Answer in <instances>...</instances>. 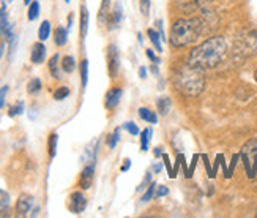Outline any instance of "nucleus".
Wrapping results in <instances>:
<instances>
[{
  "instance_id": "obj_1",
  "label": "nucleus",
  "mask_w": 257,
  "mask_h": 218,
  "mask_svg": "<svg viewBox=\"0 0 257 218\" xmlns=\"http://www.w3.org/2000/svg\"><path fill=\"white\" fill-rule=\"evenodd\" d=\"M229 46L227 41L222 37H210L204 43H200L199 46L189 52L188 57V65H191L199 70H211V68L218 66L224 57L227 55Z\"/></svg>"
},
{
  "instance_id": "obj_2",
  "label": "nucleus",
  "mask_w": 257,
  "mask_h": 218,
  "mask_svg": "<svg viewBox=\"0 0 257 218\" xmlns=\"http://www.w3.org/2000/svg\"><path fill=\"white\" fill-rule=\"evenodd\" d=\"M205 29V19L202 18H189L178 19L171 27V44L174 48H185L194 43Z\"/></svg>"
},
{
  "instance_id": "obj_3",
  "label": "nucleus",
  "mask_w": 257,
  "mask_h": 218,
  "mask_svg": "<svg viewBox=\"0 0 257 218\" xmlns=\"http://www.w3.org/2000/svg\"><path fill=\"white\" fill-rule=\"evenodd\" d=\"M174 84L180 94L193 98L202 94V90L205 87V76L202 70L186 63L180 68H177V71L174 75Z\"/></svg>"
},
{
  "instance_id": "obj_4",
  "label": "nucleus",
  "mask_w": 257,
  "mask_h": 218,
  "mask_svg": "<svg viewBox=\"0 0 257 218\" xmlns=\"http://www.w3.org/2000/svg\"><path fill=\"white\" fill-rule=\"evenodd\" d=\"M235 52L241 57H251L257 54V29L248 30L235 41Z\"/></svg>"
},
{
  "instance_id": "obj_5",
  "label": "nucleus",
  "mask_w": 257,
  "mask_h": 218,
  "mask_svg": "<svg viewBox=\"0 0 257 218\" xmlns=\"http://www.w3.org/2000/svg\"><path fill=\"white\" fill-rule=\"evenodd\" d=\"M240 157L244 163V169H246L248 176L252 179L257 171V137H254V139L248 141L243 146Z\"/></svg>"
},
{
  "instance_id": "obj_6",
  "label": "nucleus",
  "mask_w": 257,
  "mask_h": 218,
  "mask_svg": "<svg viewBox=\"0 0 257 218\" xmlns=\"http://www.w3.org/2000/svg\"><path fill=\"white\" fill-rule=\"evenodd\" d=\"M213 0H178L177 2V8L178 11H182L185 15H191L196 13V11L205 10Z\"/></svg>"
},
{
  "instance_id": "obj_7",
  "label": "nucleus",
  "mask_w": 257,
  "mask_h": 218,
  "mask_svg": "<svg viewBox=\"0 0 257 218\" xmlns=\"http://www.w3.org/2000/svg\"><path fill=\"white\" fill-rule=\"evenodd\" d=\"M107 70H109V76L112 79L117 78L120 71V55L115 44H109L107 48Z\"/></svg>"
},
{
  "instance_id": "obj_8",
  "label": "nucleus",
  "mask_w": 257,
  "mask_h": 218,
  "mask_svg": "<svg viewBox=\"0 0 257 218\" xmlns=\"http://www.w3.org/2000/svg\"><path fill=\"white\" fill-rule=\"evenodd\" d=\"M68 207L73 213H82L87 207V198L84 196V193H81V191L71 193Z\"/></svg>"
},
{
  "instance_id": "obj_9",
  "label": "nucleus",
  "mask_w": 257,
  "mask_h": 218,
  "mask_svg": "<svg viewBox=\"0 0 257 218\" xmlns=\"http://www.w3.org/2000/svg\"><path fill=\"white\" fill-rule=\"evenodd\" d=\"M121 21H123V7L121 4H115L114 10L110 11V16L107 19V29L109 30H115L121 26Z\"/></svg>"
},
{
  "instance_id": "obj_10",
  "label": "nucleus",
  "mask_w": 257,
  "mask_h": 218,
  "mask_svg": "<svg viewBox=\"0 0 257 218\" xmlns=\"http://www.w3.org/2000/svg\"><path fill=\"white\" fill-rule=\"evenodd\" d=\"M93 176H95V163H87V166L82 169L81 177H79V187L82 190H88L93 183Z\"/></svg>"
},
{
  "instance_id": "obj_11",
  "label": "nucleus",
  "mask_w": 257,
  "mask_h": 218,
  "mask_svg": "<svg viewBox=\"0 0 257 218\" xmlns=\"http://www.w3.org/2000/svg\"><path fill=\"white\" fill-rule=\"evenodd\" d=\"M33 207V198L27 193H22L21 196L18 198V202H16V212L19 216H26L30 209Z\"/></svg>"
},
{
  "instance_id": "obj_12",
  "label": "nucleus",
  "mask_w": 257,
  "mask_h": 218,
  "mask_svg": "<svg viewBox=\"0 0 257 218\" xmlns=\"http://www.w3.org/2000/svg\"><path fill=\"white\" fill-rule=\"evenodd\" d=\"M121 95H123V90L120 87L115 89H110L107 94H106V101H104V106L107 109H115L118 106V103L121 100Z\"/></svg>"
},
{
  "instance_id": "obj_13",
  "label": "nucleus",
  "mask_w": 257,
  "mask_h": 218,
  "mask_svg": "<svg viewBox=\"0 0 257 218\" xmlns=\"http://www.w3.org/2000/svg\"><path fill=\"white\" fill-rule=\"evenodd\" d=\"M30 59H32V62L35 63V65H40V63L44 62V59H46V46L43 44V41L33 44Z\"/></svg>"
},
{
  "instance_id": "obj_14",
  "label": "nucleus",
  "mask_w": 257,
  "mask_h": 218,
  "mask_svg": "<svg viewBox=\"0 0 257 218\" xmlns=\"http://www.w3.org/2000/svg\"><path fill=\"white\" fill-rule=\"evenodd\" d=\"M109 16H110V0H101V7H99V13H98L99 24H107Z\"/></svg>"
},
{
  "instance_id": "obj_15",
  "label": "nucleus",
  "mask_w": 257,
  "mask_h": 218,
  "mask_svg": "<svg viewBox=\"0 0 257 218\" xmlns=\"http://www.w3.org/2000/svg\"><path fill=\"white\" fill-rule=\"evenodd\" d=\"M88 21H90V15H88V10L85 5L81 7V37L82 40L87 37V32H88Z\"/></svg>"
},
{
  "instance_id": "obj_16",
  "label": "nucleus",
  "mask_w": 257,
  "mask_h": 218,
  "mask_svg": "<svg viewBox=\"0 0 257 218\" xmlns=\"http://www.w3.org/2000/svg\"><path fill=\"white\" fill-rule=\"evenodd\" d=\"M68 41V30L65 27H57L54 32V43L57 46H65Z\"/></svg>"
},
{
  "instance_id": "obj_17",
  "label": "nucleus",
  "mask_w": 257,
  "mask_h": 218,
  "mask_svg": "<svg viewBox=\"0 0 257 218\" xmlns=\"http://www.w3.org/2000/svg\"><path fill=\"white\" fill-rule=\"evenodd\" d=\"M139 117L144 120V122H147V123H156L158 122V116H156V112H153L152 109L149 108H141L139 109Z\"/></svg>"
},
{
  "instance_id": "obj_18",
  "label": "nucleus",
  "mask_w": 257,
  "mask_h": 218,
  "mask_svg": "<svg viewBox=\"0 0 257 218\" xmlns=\"http://www.w3.org/2000/svg\"><path fill=\"white\" fill-rule=\"evenodd\" d=\"M59 60H60V55L59 54H54L51 59H49V71L52 75V78L55 79H60V66H59Z\"/></svg>"
},
{
  "instance_id": "obj_19",
  "label": "nucleus",
  "mask_w": 257,
  "mask_h": 218,
  "mask_svg": "<svg viewBox=\"0 0 257 218\" xmlns=\"http://www.w3.org/2000/svg\"><path fill=\"white\" fill-rule=\"evenodd\" d=\"M152 134H153L152 128H145L144 131H141V149H142V152L149 151V144H150V139H152Z\"/></svg>"
},
{
  "instance_id": "obj_20",
  "label": "nucleus",
  "mask_w": 257,
  "mask_h": 218,
  "mask_svg": "<svg viewBox=\"0 0 257 218\" xmlns=\"http://www.w3.org/2000/svg\"><path fill=\"white\" fill-rule=\"evenodd\" d=\"M60 63H62V70L65 73H73L76 70V60L71 55H65Z\"/></svg>"
},
{
  "instance_id": "obj_21",
  "label": "nucleus",
  "mask_w": 257,
  "mask_h": 218,
  "mask_svg": "<svg viewBox=\"0 0 257 218\" xmlns=\"http://www.w3.org/2000/svg\"><path fill=\"white\" fill-rule=\"evenodd\" d=\"M171 100L169 98H166V97H163V98H158V101H156V108H158V112L161 114V116H167V112H169V109H171Z\"/></svg>"
},
{
  "instance_id": "obj_22",
  "label": "nucleus",
  "mask_w": 257,
  "mask_h": 218,
  "mask_svg": "<svg viewBox=\"0 0 257 218\" xmlns=\"http://www.w3.org/2000/svg\"><path fill=\"white\" fill-rule=\"evenodd\" d=\"M8 26H10V22H8V15H7V5L4 4L2 8H0V37H4Z\"/></svg>"
},
{
  "instance_id": "obj_23",
  "label": "nucleus",
  "mask_w": 257,
  "mask_h": 218,
  "mask_svg": "<svg viewBox=\"0 0 257 218\" xmlns=\"http://www.w3.org/2000/svg\"><path fill=\"white\" fill-rule=\"evenodd\" d=\"M49 35H51V22L43 21L38 29V38H40V41H44L49 38Z\"/></svg>"
},
{
  "instance_id": "obj_24",
  "label": "nucleus",
  "mask_w": 257,
  "mask_h": 218,
  "mask_svg": "<svg viewBox=\"0 0 257 218\" xmlns=\"http://www.w3.org/2000/svg\"><path fill=\"white\" fill-rule=\"evenodd\" d=\"M147 35H149V38H150V41L153 43V46H155V49L156 51H163V46H161V41H160V32H156V30H153V29H149L147 30Z\"/></svg>"
},
{
  "instance_id": "obj_25",
  "label": "nucleus",
  "mask_w": 257,
  "mask_h": 218,
  "mask_svg": "<svg viewBox=\"0 0 257 218\" xmlns=\"http://www.w3.org/2000/svg\"><path fill=\"white\" fill-rule=\"evenodd\" d=\"M57 144H59V136L52 133L49 136V141H48V151H49V157L54 158L55 154H57Z\"/></svg>"
},
{
  "instance_id": "obj_26",
  "label": "nucleus",
  "mask_w": 257,
  "mask_h": 218,
  "mask_svg": "<svg viewBox=\"0 0 257 218\" xmlns=\"http://www.w3.org/2000/svg\"><path fill=\"white\" fill-rule=\"evenodd\" d=\"M41 81L38 78H33V79H30L29 81V84H27V92L30 95H37V94H40V90H41Z\"/></svg>"
},
{
  "instance_id": "obj_27",
  "label": "nucleus",
  "mask_w": 257,
  "mask_h": 218,
  "mask_svg": "<svg viewBox=\"0 0 257 218\" xmlns=\"http://www.w3.org/2000/svg\"><path fill=\"white\" fill-rule=\"evenodd\" d=\"M38 16H40V4L37 2V0H33V2L30 4V7H29L27 18H29V21H35Z\"/></svg>"
},
{
  "instance_id": "obj_28",
  "label": "nucleus",
  "mask_w": 257,
  "mask_h": 218,
  "mask_svg": "<svg viewBox=\"0 0 257 218\" xmlns=\"http://www.w3.org/2000/svg\"><path fill=\"white\" fill-rule=\"evenodd\" d=\"M81 83H82V87L85 89L88 83V60L87 59L81 62Z\"/></svg>"
},
{
  "instance_id": "obj_29",
  "label": "nucleus",
  "mask_w": 257,
  "mask_h": 218,
  "mask_svg": "<svg viewBox=\"0 0 257 218\" xmlns=\"http://www.w3.org/2000/svg\"><path fill=\"white\" fill-rule=\"evenodd\" d=\"M118 141H120V128H115L112 134L107 136V146H109V149H114Z\"/></svg>"
},
{
  "instance_id": "obj_30",
  "label": "nucleus",
  "mask_w": 257,
  "mask_h": 218,
  "mask_svg": "<svg viewBox=\"0 0 257 218\" xmlns=\"http://www.w3.org/2000/svg\"><path fill=\"white\" fill-rule=\"evenodd\" d=\"M22 112H24V103L19 101V103H16L15 106H11L8 109V116L10 117H16V116H19V114H22Z\"/></svg>"
},
{
  "instance_id": "obj_31",
  "label": "nucleus",
  "mask_w": 257,
  "mask_h": 218,
  "mask_svg": "<svg viewBox=\"0 0 257 218\" xmlns=\"http://www.w3.org/2000/svg\"><path fill=\"white\" fill-rule=\"evenodd\" d=\"M68 95H70V89L68 87H59L57 90L54 92V100L62 101V100H65Z\"/></svg>"
},
{
  "instance_id": "obj_32",
  "label": "nucleus",
  "mask_w": 257,
  "mask_h": 218,
  "mask_svg": "<svg viewBox=\"0 0 257 218\" xmlns=\"http://www.w3.org/2000/svg\"><path fill=\"white\" fill-rule=\"evenodd\" d=\"M155 191H156V183L150 182V187L147 188V191H145L144 196H142V202H149L155 196Z\"/></svg>"
},
{
  "instance_id": "obj_33",
  "label": "nucleus",
  "mask_w": 257,
  "mask_h": 218,
  "mask_svg": "<svg viewBox=\"0 0 257 218\" xmlns=\"http://www.w3.org/2000/svg\"><path fill=\"white\" fill-rule=\"evenodd\" d=\"M139 10H141V15L144 18H149V15H150V0H139Z\"/></svg>"
},
{
  "instance_id": "obj_34",
  "label": "nucleus",
  "mask_w": 257,
  "mask_h": 218,
  "mask_svg": "<svg viewBox=\"0 0 257 218\" xmlns=\"http://www.w3.org/2000/svg\"><path fill=\"white\" fill-rule=\"evenodd\" d=\"M123 128L131 134V136H138V134H141V131H139V127L134 122H126V123H123Z\"/></svg>"
},
{
  "instance_id": "obj_35",
  "label": "nucleus",
  "mask_w": 257,
  "mask_h": 218,
  "mask_svg": "<svg viewBox=\"0 0 257 218\" xmlns=\"http://www.w3.org/2000/svg\"><path fill=\"white\" fill-rule=\"evenodd\" d=\"M10 194L8 191L0 188V207H10Z\"/></svg>"
},
{
  "instance_id": "obj_36",
  "label": "nucleus",
  "mask_w": 257,
  "mask_h": 218,
  "mask_svg": "<svg viewBox=\"0 0 257 218\" xmlns=\"http://www.w3.org/2000/svg\"><path fill=\"white\" fill-rule=\"evenodd\" d=\"M163 165L166 166L167 169V174H169V177L172 179V165H171V160H169V155L163 154Z\"/></svg>"
},
{
  "instance_id": "obj_37",
  "label": "nucleus",
  "mask_w": 257,
  "mask_h": 218,
  "mask_svg": "<svg viewBox=\"0 0 257 218\" xmlns=\"http://www.w3.org/2000/svg\"><path fill=\"white\" fill-rule=\"evenodd\" d=\"M167 194H169V188H167V187H164V185L156 187V191H155L156 198H163V196H167Z\"/></svg>"
},
{
  "instance_id": "obj_38",
  "label": "nucleus",
  "mask_w": 257,
  "mask_h": 218,
  "mask_svg": "<svg viewBox=\"0 0 257 218\" xmlns=\"http://www.w3.org/2000/svg\"><path fill=\"white\" fill-rule=\"evenodd\" d=\"M7 94H8V86H4L0 89V109L5 106V100H7Z\"/></svg>"
},
{
  "instance_id": "obj_39",
  "label": "nucleus",
  "mask_w": 257,
  "mask_h": 218,
  "mask_svg": "<svg viewBox=\"0 0 257 218\" xmlns=\"http://www.w3.org/2000/svg\"><path fill=\"white\" fill-rule=\"evenodd\" d=\"M197 160H199V157H197V155H194V157H193V163H191V166L188 168V179L193 176L194 168H196V165H197Z\"/></svg>"
},
{
  "instance_id": "obj_40",
  "label": "nucleus",
  "mask_w": 257,
  "mask_h": 218,
  "mask_svg": "<svg viewBox=\"0 0 257 218\" xmlns=\"http://www.w3.org/2000/svg\"><path fill=\"white\" fill-rule=\"evenodd\" d=\"M152 182V173H147V176H145V179H144V182L139 185V188H138V191H142V190H145L144 187L147 185V183H150Z\"/></svg>"
},
{
  "instance_id": "obj_41",
  "label": "nucleus",
  "mask_w": 257,
  "mask_h": 218,
  "mask_svg": "<svg viewBox=\"0 0 257 218\" xmlns=\"http://www.w3.org/2000/svg\"><path fill=\"white\" fill-rule=\"evenodd\" d=\"M237 160H238V155H233L232 163H230V168L227 169V177H230V176H232V171H233V168H235V165H237Z\"/></svg>"
},
{
  "instance_id": "obj_42",
  "label": "nucleus",
  "mask_w": 257,
  "mask_h": 218,
  "mask_svg": "<svg viewBox=\"0 0 257 218\" xmlns=\"http://www.w3.org/2000/svg\"><path fill=\"white\" fill-rule=\"evenodd\" d=\"M145 54H147V57H149V59H150L153 63H160L158 57H156V55L153 54V51H152V49H147V51H145Z\"/></svg>"
},
{
  "instance_id": "obj_43",
  "label": "nucleus",
  "mask_w": 257,
  "mask_h": 218,
  "mask_svg": "<svg viewBox=\"0 0 257 218\" xmlns=\"http://www.w3.org/2000/svg\"><path fill=\"white\" fill-rule=\"evenodd\" d=\"M131 168V160L130 158H126L125 162H123V166H121V173H126V171Z\"/></svg>"
},
{
  "instance_id": "obj_44",
  "label": "nucleus",
  "mask_w": 257,
  "mask_h": 218,
  "mask_svg": "<svg viewBox=\"0 0 257 218\" xmlns=\"http://www.w3.org/2000/svg\"><path fill=\"white\" fill-rule=\"evenodd\" d=\"M139 76H141V79H145V78H147V68H145V66H141V68H139Z\"/></svg>"
},
{
  "instance_id": "obj_45",
  "label": "nucleus",
  "mask_w": 257,
  "mask_h": 218,
  "mask_svg": "<svg viewBox=\"0 0 257 218\" xmlns=\"http://www.w3.org/2000/svg\"><path fill=\"white\" fill-rule=\"evenodd\" d=\"M161 169H163V165L161 163L153 165V171H155V173H161Z\"/></svg>"
},
{
  "instance_id": "obj_46",
  "label": "nucleus",
  "mask_w": 257,
  "mask_h": 218,
  "mask_svg": "<svg viewBox=\"0 0 257 218\" xmlns=\"http://www.w3.org/2000/svg\"><path fill=\"white\" fill-rule=\"evenodd\" d=\"M153 154H155V157H161V155H163V149H160V147H156Z\"/></svg>"
},
{
  "instance_id": "obj_47",
  "label": "nucleus",
  "mask_w": 257,
  "mask_h": 218,
  "mask_svg": "<svg viewBox=\"0 0 257 218\" xmlns=\"http://www.w3.org/2000/svg\"><path fill=\"white\" fill-rule=\"evenodd\" d=\"M4 49H5V43H0V59H2V54H4Z\"/></svg>"
},
{
  "instance_id": "obj_48",
  "label": "nucleus",
  "mask_w": 257,
  "mask_h": 218,
  "mask_svg": "<svg viewBox=\"0 0 257 218\" xmlns=\"http://www.w3.org/2000/svg\"><path fill=\"white\" fill-rule=\"evenodd\" d=\"M71 26H73V15L68 16V29H71Z\"/></svg>"
},
{
  "instance_id": "obj_49",
  "label": "nucleus",
  "mask_w": 257,
  "mask_h": 218,
  "mask_svg": "<svg viewBox=\"0 0 257 218\" xmlns=\"http://www.w3.org/2000/svg\"><path fill=\"white\" fill-rule=\"evenodd\" d=\"M32 2H33V0H24V4H26V5H30Z\"/></svg>"
},
{
  "instance_id": "obj_50",
  "label": "nucleus",
  "mask_w": 257,
  "mask_h": 218,
  "mask_svg": "<svg viewBox=\"0 0 257 218\" xmlns=\"http://www.w3.org/2000/svg\"><path fill=\"white\" fill-rule=\"evenodd\" d=\"M254 78H255V81H257V70H255V73H254Z\"/></svg>"
},
{
  "instance_id": "obj_51",
  "label": "nucleus",
  "mask_w": 257,
  "mask_h": 218,
  "mask_svg": "<svg viewBox=\"0 0 257 218\" xmlns=\"http://www.w3.org/2000/svg\"><path fill=\"white\" fill-rule=\"evenodd\" d=\"M65 2H66V4H70V0H65Z\"/></svg>"
},
{
  "instance_id": "obj_52",
  "label": "nucleus",
  "mask_w": 257,
  "mask_h": 218,
  "mask_svg": "<svg viewBox=\"0 0 257 218\" xmlns=\"http://www.w3.org/2000/svg\"><path fill=\"white\" fill-rule=\"evenodd\" d=\"M7 2H13V0H7Z\"/></svg>"
}]
</instances>
